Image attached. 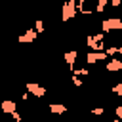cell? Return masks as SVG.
I'll list each match as a JSON object with an SVG mask.
<instances>
[{"mask_svg":"<svg viewBox=\"0 0 122 122\" xmlns=\"http://www.w3.org/2000/svg\"><path fill=\"white\" fill-rule=\"evenodd\" d=\"M74 10H76V2H74V0H69V2L63 6V11H61V13H63V21L71 19L72 15H76V11H74Z\"/></svg>","mask_w":122,"mask_h":122,"instance_id":"cell-1","label":"cell"},{"mask_svg":"<svg viewBox=\"0 0 122 122\" xmlns=\"http://www.w3.org/2000/svg\"><path fill=\"white\" fill-rule=\"evenodd\" d=\"M120 27H122V21L118 17H111V19L103 21V29L105 30H114V29H120Z\"/></svg>","mask_w":122,"mask_h":122,"instance_id":"cell-2","label":"cell"},{"mask_svg":"<svg viewBox=\"0 0 122 122\" xmlns=\"http://www.w3.org/2000/svg\"><path fill=\"white\" fill-rule=\"evenodd\" d=\"M34 36H36V32H34V30H29V32H25L19 40H21V42H30V40H34Z\"/></svg>","mask_w":122,"mask_h":122,"instance_id":"cell-3","label":"cell"},{"mask_svg":"<svg viewBox=\"0 0 122 122\" xmlns=\"http://www.w3.org/2000/svg\"><path fill=\"white\" fill-rule=\"evenodd\" d=\"M29 90H30L34 95H42V93H44V90H42L40 86H36V84H29Z\"/></svg>","mask_w":122,"mask_h":122,"instance_id":"cell-4","label":"cell"},{"mask_svg":"<svg viewBox=\"0 0 122 122\" xmlns=\"http://www.w3.org/2000/svg\"><path fill=\"white\" fill-rule=\"evenodd\" d=\"M120 67H122V61H111V63H107V69L109 71H116Z\"/></svg>","mask_w":122,"mask_h":122,"instance_id":"cell-5","label":"cell"},{"mask_svg":"<svg viewBox=\"0 0 122 122\" xmlns=\"http://www.w3.org/2000/svg\"><path fill=\"white\" fill-rule=\"evenodd\" d=\"M2 109H4V111H13V109H15V103H13V101H4V103H2Z\"/></svg>","mask_w":122,"mask_h":122,"instance_id":"cell-6","label":"cell"},{"mask_svg":"<svg viewBox=\"0 0 122 122\" xmlns=\"http://www.w3.org/2000/svg\"><path fill=\"white\" fill-rule=\"evenodd\" d=\"M65 59H67V63H72V61L76 59V51H69V53H65Z\"/></svg>","mask_w":122,"mask_h":122,"instance_id":"cell-7","label":"cell"}]
</instances>
